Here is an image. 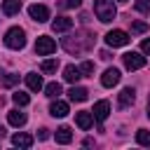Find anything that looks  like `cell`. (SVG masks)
<instances>
[{
	"mask_svg": "<svg viewBox=\"0 0 150 150\" xmlns=\"http://www.w3.org/2000/svg\"><path fill=\"white\" fill-rule=\"evenodd\" d=\"M61 45H63V49H66L68 54H82V52L91 49L94 38H91L89 33H75V35L63 38V40H61Z\"/></svg>",
	"mask_w": 150,
	"mask_h": 150,
	"instance_id": "obj_1",
	"label": "cell"
},
{
	"mask_svg": "<svg viewBox=\"0 0 150 150\" xmlns=\"http://www.w3.org/2000/svg\"><path fill=\"white\" fill-rule=\"evenodd\" d=\"M94 14H96V19H98V21L110 23V21L115 19L117 9H115L112 0H96V2H94Z\"/></svg>",
	"mask_w": 150,
	"mask_h": 150,
	"instance_id": "obj_2",
	"label": "cell"
},
{
	"mask_svg": "<svg viewBox=\"0 0 150 150\" xmlns=\"http://www.w3.org/2000/svg\"><path fill=\"white\" fill-rule=\"evenodd\" d=\"M5 45L9 47V49H23L26 47V33H23V28H19V26H14V28H9L7 33H5Z\"/></svg>",
	"mask_w": 150,
	"mask_h": 150,
	"instance_id": "obj_3",
	"label": "cell"
},
{
	"mask_svg": "<svg viewBox=\"0 0 150 150\" xmlns=\"http://www.w3.org/2000/svg\"><path fill=\"white\" fill-rule=\"evenodd\" d=\"M35 52H38L40 56H49V54L56 52V42H54L49 35H40V38L35 40Z\"/></svg>",
	"mask_w": 150,
	"mask_h": 150,
	"instance_id": "obj_4",
	"label": "cell"
},
{
	"mask_svg": "<svg viewBox=\"0 0 150 150\" xmlns=\"http://www.w3.org/2000/svg\"><path fill=\"white\" fill-rule=\"evenodd\" d=\"M129 33H124V30H110V33H105V45L108 47H124V45H129Z\"/></svg>",
	"mask_w": 150,
	"mask_h": 150,
	"instance_id": "obj_5",
	"label": "cell"
},
{
	"mask_svg": "<svg viewBox=\"0 0 150 150\" xmlns=\"http://www.w3.org/2000/svg\"><path fill=\"white\" fill-rule=\"evenodd\" d=\"M124 66L129 70H141L145 66V56H141L138 52H127L124 54Z\"/></svg>",
	"mask_w": 150,
	"mask_h": 150,
	"instance_id": "obj_6",
	"label": "cell"
},
{
	"mask_svg": "<svg viewBox=\"0 0 150 150\" xmlns=\"http://www.w3.org/2000/svg\"><path fill=\"white\" fill-rule=\"evenodd\" d=\"M28 14H30V19L38 21V23H45V21L49 19V9H47L45 5H30V7H28Z\"/></svg>",
	"mask_w": 150,
	"mask_h": 150,
	"instance_id": "obj_7",
	"label": "cell"
},
{
	"mask_svg": "<svg viewBox=\"0 0 150 150\" xmlns=\"http://www.w3.org/2000/svg\"><path fill=\"white\" fill-rule=\"evenodd\" d=\"M134 101H136V91H134L131 87H124V89L120 91L117 105H120V108H129V105H134Z\"/></svg>",
	"mask_w": 150,
	"mask_h": 150,
	"instance_id": "obj_8",
	"label": "cell"
},
{
	"mask_svg": "<svg viewBox=\"0 0 150 150\" xmlns=\"http://www.w3.org/2000/svg\"><path fill=\"white\" fill-rule=\"evenodd\" d=\"M91 115H94V120H96V122H103V120L110 115V103H108V101H98V103H94Z\"/></svg>",
	"mask_w": 150,
	"mask_h": 150,
	"instance_id": "obj_9",
	"label": "cell"
},
{
	"mask_svg": "<svg viewBox=\"0 0 150 150\" xmlns=\"http://www.w3.org/2000/svg\"><path fill=\"white\" fill-rule=\"evenodd\" d=\"M73 28V19L70 16H56L54 21H52V30L54 33H66V30H70Z\"/></svg>",
	"mask_w": 150,
	"mask_h": 150,
	"instance_id": "obj_10",
	"label": "cell"
},
{
	"mask_svg": "<svg viewBox=\"0 0 150 150\" xmlns=\"http://www.w3.org/2000/svg\"><path fill=\"white\" fill-rule=\"evenodd\" d=\"M120 82V70L117 68H108L103 75H101V84L103 87H115Z\"/></svg>",
	"mask_w": 150,
	"mask_h": 150,
	"instance_id": "obj_11",
	"label": "cell"
},
{
	"mask_svg": "<svg viewBox=\"0 0 150 150\" xmlns=\"http://www.w3.org/2000/svg\"><path fill=\"white\" fill-rule=\"evenodd\" d=\"M49 115H54V117H66L68 115V103L66 101H52V105H49Z\"/></svg>",
	"mask_w": 150,
	"mask_h": 150,
	"instance_id": "obj_12",
	"label": "cell"
},
{
	"mask_svg": "<svg viewBox=\"0 0 150 150\" xmlns=\"http://www.w3.org/2000/svg\"><path fill=\"white\" fill-rule=\"evenodd\" d=\"M75 122H77V127L80 129H91V124H94V115L91 112H87V110H82V112H77L75 115Z\"/></svg>",
	"mask_w": 150,
	"mask_h": 150,
	"instance_id": "obj_13",
	"label": "cell"
},
{
	"mask_svg": "<svg viewBox=\"0 0 150 150\" xmlns=\"http://www.w3.org/2000/svg\"><path fill=\"white\" fill-rule=\"evenodd\" d=\"M80 77H82V73H80V68H77V66H66V68H63V80H66V82L75 84Z\"/></svg>",
	"mask_w": 150,
	"mask_h": 150,
	"instance_id": "obj_14",
	"label": "cell"
},
{
	"mask_svg": "<svg viewBox=\"0 0 150 150\" xmlns=\"http://www.w3.org/2000/svg\"><path fill=\"white\" fill-rule=\"evenodd\" d=\"M26 84H28V89H30V91H40V89H45L42 77H40L38 73H28V75H26Z\"/></svg>",
	"mask_w": 150,
	"mask_h": 150,
	"instance_id": "obj_15",
	"label": "cell"
},
{
	"mask_svg": "<svg viewBox=\"0 0 150 150\" xmlns=\"http://www.w3.org/2000/svg\"><path fill=\"white\" fill-rule=\"evenodd\" d=\"M87 96H89V91L84 89V87H70V91H68V98L70 101H77V103H82V101H87Z\"/></svg>",
	"mask_w": 150,
	"mask_h": 150,
	"instance_id": "obj_16",
	"label": "cell"
},
{
	"mask_svg": "<svg viewBox=\"0 0 150 150\" xmlns=\"http://www.w3.org/2000/svg\"><path fill=\"white\" fill-rule=\"evenodd\" d=\"M54 138H56V143H61V145L70 143V141H73V131H70V127H59L56 134H54Z\"/></svg>",
	"mask_w": 150,
	"mask_h": 150,
	"instance_id": "obj_17",
	"label": "cell"
},
{
	"mask_svg": "<svg viewBox=\"0 0 150 150\" xmlns=\"http://www.w3.org/2000/svg\"><path fill=\"white\" fill-rule=\"evenodd\" d=\"M12 143H14L16 148H30V145H33V136H30V134H21V131H19V134H14V136H12Z\"/></svg>",
	"mask_w": 150,
	"mask_h": 150,
	"instance_id": "obj_18",
	"label": "cell"
},
{
	"mask_svg": "<svg viewBox=\"0 0 150 150\" xmlns=\"http://www.w3.org/2000/svg\"><path fill=\"white\" fill-rule=\"evenodd\" d=\"M7 120H9L12 127H23V124H26V112H21V110H9Z\"/></svg>",
	"mask_w": 150,
	"mask_h": 150,
	"instance_id": "obj_19",
	"label": "cell"
},
{
	"mask_svg": "<svg viewBox=\"0 0 150 150\" xmlns=\"http://www.w3.org/2000/svg\"><path fill=\"white\" fill-rule=\"evenodd\" d=\"M19 9H21V0H5V2H2V12H5L7 16L19 14Z\"/></svg>",
	"mask_w": 150,
	"mask_h": 150,
	"instance_id": "obj_20",
	"label": "cell"
},
{
	"mask_svg": "<svg viewBox=\"0 0 150 150\" xmlns=\"http://www.w3.org/2000/svg\"><path fill=\"white\" fill-rule=\"evenodd\" d=\"M56 68H59V61H56V59H45V61L40 63V70L47 73V75H49V73H56Z\"/></svg>",
	"mask_w": 150,
	"mask_h": 150,
	"instance_id": "obj_21",
	"label": "cell"
},
{
	"mask_svg": "<svg viewBox=\"0 0 150 150\" xmlns=\"http://www.w3.org/2000/svg\"><path fill=\"white\" fill-rule=\"evenodd\" d=\"M136 143L150 148V131H148V129H138V131H136Z\"/></svg>",
	"mask_w": 150,
	"mask_h": 150,
	"instance_id": "obj_22",
	"label": "cell"
},
{
	"mask_svg": "<svg viewBox=\"0 0 150 150\" xmlns=\"http://www.w3.org/2000/svg\"><path fill=\"white\" fill-rule=\"evenodd\" d=\"M45 94H47L49 98H56V96L61 94V84H59V82H49V84L45 87Z\"/></svg>",
	"mask_w": 150,
	"mask_h": 150,
	"instance_id": "obj_23",
	"label": "cell"
},
{
	"mask_svg": "<svg viewBox=\"0 0 150 150\" xmlns=\"http://www.w3.org/2000/svg\"><path fill=\"white\" fill-rule=\"evenodd\" d=\"M12 101H14L16 105H28V103H30V96L23 94V91H14V94H12Z\"/></svg>",
	"mask_w": 150,
	"mask_h": 150,
	"instance_id": "obj_24",
	"label": "cell"
},
{
	"mask_svg": "<svg viewBox=\"0 0 150 150\" xmlns=\"http://www.w3.org/2000/svg\"><path fill=\"white\" fill-rule=\"evenodd\" d=\"M145 30H148V23H145V21H134V23H131V33H134V35H141V33H145Z\"/></svg>",
	"mask_w": 150,
	"mask_h": 150,
	"instance_id": "obj_25",
	"label": "cell"
},
{
	"mask_svg": "<svg viewBox=\"0 0 150 150\" xmlns=\"http://www.w3.org/2000/svg\"><path fill=\"white\" fill-rule=\"evenodd\" d=\"M19 82V75L16 73H7L5 77H2V87H14Z\"/></svg>",
	"mask_w": 150,
	"mask_h": 150,
	"instance_id": "obj_26",
	"label": "cell"
},
{
	"mask_svg": "<svg viewBox=\"0 0 150 150\" xmlns=\"http://www.w3.org/2000/svg\"><path fill=\"white\" fill-rule=\"evenodd\" d=\"M136 12H141V14H148L150 12V0H136Z\"/></svg>",
	"mask_w": 150,
	"mask_h": 150,
	"instance_id": "obj_27",
	"label": "cell"
},
{
	"mask_svg": "<svg viewBox=\"0 0 150 150\" xmlns=\"http://www.w3.org/2000/svg\"><path fill=\"white\" fill-rule=\"evenodd\" d=\"M80 73H82V75H91V73H94V63H91V61H84V63L80 66Z\"/></svg>",
	"mask_w": 150,
	"mask_h": 150,
	"instance_id": "obj_28",
	"label": "cell"
},
{
	"mask_svg": "<svg viewBox=\"0 0 150 150\" xmlns=\"http://www.w3.org/2000/svg\"><path fill=\"white\" fill-rule=\"evenodd\" d=\"M141 49H143V54H148V56H150V38L141 42Z\"/></svg>",
	"mask_w": 150,
	"mask_h": 150,
	"instance_id": "obj_29",
	"label": "cell"
},
{
	"mask_svg": "<svg viewBox=\"0 0 150 150\" xmlns=\"http://www.w3.org/2000/svg\"><path fill=\"white\" fill-rule=\"evenodd\" d=\"M82 5V0H66L63 2V7H80Z\"/></svg>",
	"mask_w": 150,
	"mask_h": 150,
	"instance_id": "obj_30",
	"label": "cell"
},
{
	"mask_svg": "<svg viewBox=\"0 0 150 150\" xmlns=\"http://www.w3.org/2000/svg\"><path fill=\"white\" fill-rule=\"evenodd\" d=\"M38 138H40V141L49 138V131H47V129H40V131H38Z\"/></svg>",
	"mask_w": 150,
	"mask_h": 150,
	"instance_id": "obj_31",
	"label": "cell"
},
{
	"mask_svg": "<svg viewBox=\"0 0 150 150\" xmlns=\"http://www.w3.org/2000/svg\"><path fill=\"white\" fill-rule=\"evenodd\" d=\"M2 136H5V129H2V127H0V138H2Z\"/></svg>",
	"mask_w": 150,
	"mask_h": 150,
	"instance_id": "obj_32",
	"label": "cell"
},
{
	"mask_svg": "<svg viewBox=\"0 0 150 150\" xmlns=\"http://www.w3.org/2000/svg\"><path fill=\"white\" fill-rule=\"evenodd\" d=\"M148 117H150V98H148Z\"/></svg>",
	"mask_w": 150,
	"mask_h": 150,
	"instance_id": "obj_33",
	"label": "cell"
},
{
	"mask_svg": "<svg viewBox=\"0 0 150 150\" xmlns=\"http://www.w3.org/2000/svg\"><path fill=\"white\" fill-rule=\"evenodd\" d=\"M120 2H127V0H120Z\"/></svg>",
	"mask_w": 150,
	"mask_h": 150,
	"instance_id": "obj_34",
	"label": "cell"
}]
</instances>
